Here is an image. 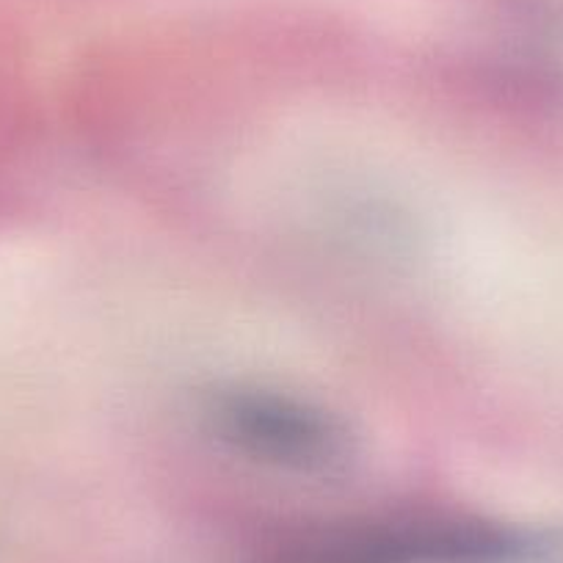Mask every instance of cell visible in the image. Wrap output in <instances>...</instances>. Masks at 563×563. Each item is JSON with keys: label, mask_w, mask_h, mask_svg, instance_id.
I'll list each match as a JSON object with an SVG mask.
<instances>
[{"label": "cell", "mask_w": 563, "mask_h": 563, "mask_svg": "<svg viewBox=\"0 0 563 563\" xmlns=\"http://www.w3.org/2000/svg\"><path fill=\"white\" fill-rule=\"evenodd\" d=\"M276 563H563V530L481 517H406L299 539Z\"/></svg>", "instance_id": "obj_1"}, {"label": "cell", "mask_w": 563, "mask_h": 563, "mask_svg": "<svg viewBox=\"0 0 563 563\" xmlns=\"http://www.w3.org/2000/svg\"><path fill=\"white\" fill-rule=\"evenodd\" d=\"M202 426L246 462L294 475L343 473L356 453L349 422L329 406L263 384H219L199 400Z\"/></svg>", "instance_id": "obj_2"}]
</instances>
